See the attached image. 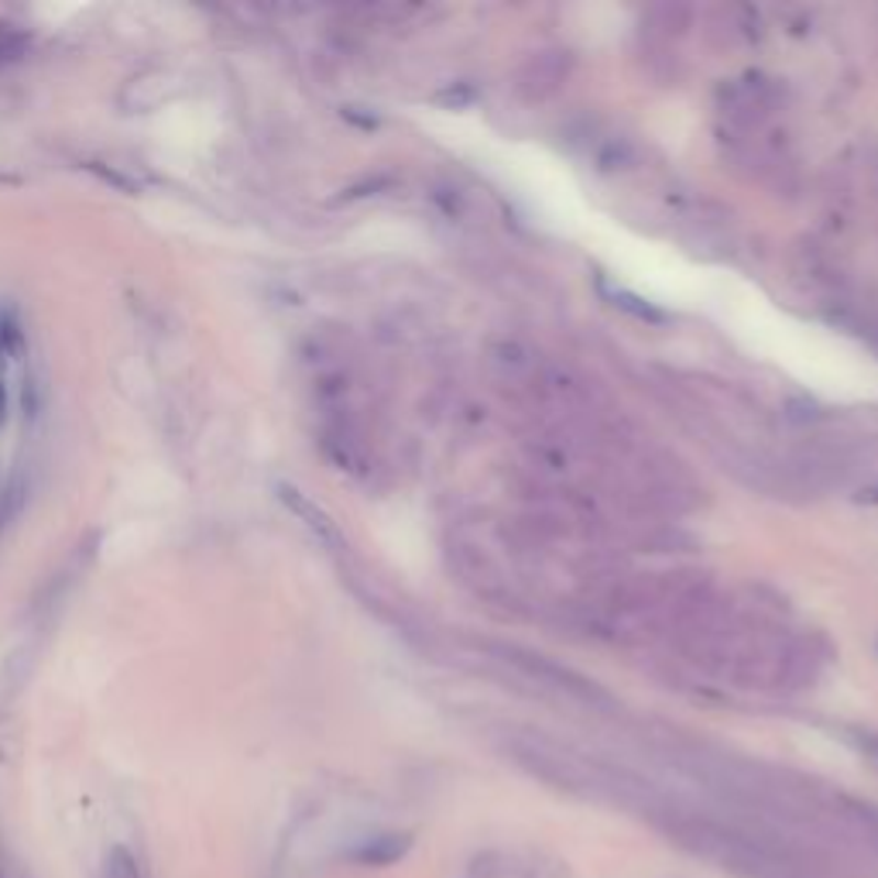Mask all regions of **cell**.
Instances as JSON below:
<instances>
[{"label": "cell", "mask_w": 878, "mask_h": 878, "mask_svg": "<svg viewBox=\"0 0 878 878\" xmlns=\"http://www.w3.org/2000/svg\"><path fill=\"white\" fill-rule=\"evenodd\" d=\"M21 35H14L11 27H0V63H8V59H14V55L21 52Z\"/></svg>", "instance_id": "obj_3"}, {"label": "cell", "mask_w": 878, "mask_h": 878, "mask_svg": "<svg viewBox=\"0 0 878 878\" xmlns=\"http://www.w3.org/2000/svg\"><path fill=\"white\" fill-rule=\"evenodd\" d=\"M0 878H4V871H0Z\"/></svg>", "instance_id": "obj_4"}, {"label": "cell", "mask_w": 878, "mask_h": 878, "mask_svg": "<svg viewBox=\"0 0 878 878\" xmlns=\"http://www.w3.org/2000/svg\"><path fill=\"white\" fill-rule=\"evenodd\" d=\"M278 498L286 501V504L292 508V512H296V515H299V519H302L309 529H313V532L320 535V540H326V543H330V540H336V529H333V522H330V519H326V515L320 512V508H316L313 501H309L305 494H299V491H296V488H289V485H278Z\"/></svg>", "instance_id": "obj_1"}, {"label": "cell", "mask_w": 878, "mask_h": 878, "mask_svg": "<svg viewBox=\"0 0 878 878\" xmlns=\"http://www.w3.org/2000/svg\"><path fill=\"white\" fill-rule=\"evenodd\" d=\"M103 878H145V871H141V865L134 862L131 852H124V847H113V852L107 855V862H103Z\"/></svg>", "instance_id": "obj_2"}]
</instances>
